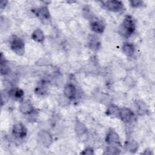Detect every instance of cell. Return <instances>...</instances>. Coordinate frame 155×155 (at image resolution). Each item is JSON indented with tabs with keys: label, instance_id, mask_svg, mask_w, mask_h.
Listing matches in <instances>:
<instances>
[{
	"label": "cell",
	"instance_id": "1",
	"mask_svg": "<svg viewBox=\"0 0 155 155\" xmlns=\"http://www.w3.org/2000/svg\"><path fill=\"white\" fill-rule=\"evenodd\" d=\"M136 25L132 17L127 15L125 17L119 29L121 35L125 37L130 36L135 30Z\"/></svg>",
	"mask_w": 155,
	"mask_h": 155
},
{
	"label": "cell",
	"instance_id": "2",
	"mask_svg": "<svg viewBox=\"0 0 155 155\" xmlns=\"http://www.w3.org/2000/svg\"><path fill=\"white\" fill-rule=\"evenodd\" d=\"M102 4L105 8L112 12H120L124 8L122 2L119 1H105Z\"/></svg>",
	"mask_w": 155,
	"mask_h": 155
},
{
	"label": "cell",
	"instance_id": "3",
	"mask_svg": "<svg viewBox=\"0 0 155 155\" xmlns=\"http://www.w3.org/2000/svg\"><path fill=\"white\" fill-rule=\"evenodd\" d=\"M10 47L12 50L16 54L21 55L24 53V43L22 40L18 37H15L11 43Z\"/></svg>",
	"mask_w": 155,
	"mask_h": 155
},
{
	"label": "cell",
	"instance_id": "4",
	"mask_svg": "<svg viewBox=\"0 0 155 155\" xmlns=\"http://www.w3.org/2000/svg\"><path fill=\"white\" fill-rule=\"evenodd\" d=\"M38 138L39 142L42 145L46 147H49L53 142V138L51 135L45 130L40 131L38 133Z\"/></svg>",
	"mask_w": 155,
	"mask_h": 155
},
{
	"label": "cell",
	"instance_id": "5",
	"mask_svg": "<svg viewBox=\"0 0 155 155\" xmlns=\"http://www.w3.org/2000/svg\"><path fill=\"white\" fill-rule=\"evenodd\" d=\"M12 132L15 137L22 138L27 135V130L25 125H24L22 123H17L14 125Z\"/></svg>",
	"mask_w": 155,
	"mask_h": 155
},
{
	"label": "cell",
	"instance_id": "6",
	"mask_svg": "<svg viewBox=\"0 0 155 155\" xmlns=\"http://www.w3.org/2000/svg\"><path fill=\"white\" fill-rule=\"evenodd\" d=\"M105 140L110 145H120L119 135L115 131L113 130H111L108 131Z\"/></svg>",
	"mask_w": 155,
	"mask_h": 155
},
{
	"label": "cell",
	"instance_id": "7",
	"mask_svg": "<svg viewBox=\"0 0 155 155\" xmlns=\"http://www.w3.org/2000/svg\"><path fill=\"white\" fill-rule=\"evenodd\" d=\"M33 13L41 20H47L50 19V13L47 7H42L41 8H35L33 10Z\"/></svg>",
	"mask_w": 155,
	"mask_h": 155
},
{
	"label": "cell",
	"instance_id": "8",
	"mask_svg": "<svg viewBox=\"0 0 155 155\" xmlns=\"http://www.w3.org/2000/svg\"><path fill=\"white\" fill-rule=\"evenodd\" d=\"M119 117H120L122 121L125 122H129L133 118L134 113L129 108H123L120 110Z\"/></svg>",
	"mask_w": 155,
	"mask_h": 155
},
{
	"label": "cell",
	"instance_id": "9",
	"mask_svg": "<svg viewBox=\"0 0 155 155\" xmlns=\"http://www.w3.org/2000/svg\"><path fill=\"white\" fill-rule=\"evenodd\" d=\"M19 110L24 114H28L34 111V108L29 101H24L21 102L19 105Z\"/></svg>",
	"mask_w": 155,
	"mask_h": 155
},
{
	"label": "cell",
	"instance_id": "10",
	"mask_svg": "<svg viewBox=\"0 0 155 155\" xmlns=\"http://www.w3.org/2000/svg\"><path fill=\"white\" fill-rule=\"evenodd\" d=\"M76 93V90L75 87L71 84H67L64 88V94L65 96L70 99H72L75 97Z\"/></svg>",
	"mask_w": 155,
	"mask_h": 155
},
{
	"label": "cell",
	"instance_id": "11",
	"mask_svg": "<svg viewBox=\"0 0 155 155\" xmlns=\"http://www.w3.org/2000/svg\"><path fill=\"white\" fill-rule=\"evenodd\" d=\"M91 29L96 33H102L105 29L104 24L99 21H94L91 23Z\"/></svg>",
	"mask_w": 155,
	"mask_h": 155
},
{
	"label": "cell",
	"instance_id": "12",
	"mask_svg": "<svg viewBox=\"0 0 155 155\" xmlns=\"http://www.w3.org/2000/svg\"><path fill=\"white\" fill-rule=\"evenodd\" d=\"M122 50L127 56H131L134 53L135 48L133 44L130 43H125L122 47Z\"/></svg>",
	"mask_w": 155,
	"mask_h": 155
},
{
	"label": "cell",
	"instance_id": "13",
	"mask_svg": "<svg viewBox=\"0 0 155 155\" xmlns=\"http://www.w3.org/2000/svg\"><path fill=\"white\" fill-rule=\"evenodd\" d=\"M31 36H32V38L33 40H35V41L38 42H41L44 40V33L39 28L35 30L33 32Z\"/></svg>",
	"mask_w": 155,
	"mask_h": 155
},
{
	"label": "cell",
	"instance_id": "14",
	"mask_svg": "<svg viewBox=\"0 0 155 155\" xmlns=\"http://www.w3.org/2000/svg\"><path fill=\"white\" fill-rule=\"evenodd\" d=\"M89 47L91 48V49L93 50H97L99 48L100 46V42L98 39V38L96 36H91V37L89 38Z\"/></svg>",
	"mask_w": 155,
	"mask_h": 155
},
{
	"label": "cell",
	"instance_id": "15",
	"mask_svg": "<svg viewBox=\"0 0 155 155\" xmlns=\"http://www.w3.org/2000/svg\"><path fill=\"white\" fill-rule=\"evenodd\" d=\"M138 148V145L136 142L133 140H128L125 144V148L127 151L130 152H135L137 151Z\"/></svg>",
	"mask_w": 155,
	"mask_h": 155
},
{
	"label": "cell",
	"instance_id": "16",
	"mask_svg": "<svg viewBox=\"0 0 155 155\" xmlns=\"http://www.w3.org/2000/svg\"><path fill=\"white\" fill-rule=\"evenodd\" d=\"M75 131L77 134L82 135L87 131V128L82 122H77L75 125Z\"/></svg>",
	"mask_w": 155,
	"mask_h": 155
},
{
	"label": "cell",
	"instance_id": "17",
	"mask_svg": "<svg viewBox=\"0 0 155 155\" xmlns=\"http://www.w3.org/2000/svg\"><path fill=\"white\" fill-rule=\"evenodd\" d=\"M120 108L114 105H111L107 110V114L108 115H114L119 117Z\"/></svg>",
	"mask_w": 155,
	"mask_h": 155
},
{
	"label": "cell",
	"instance_id": "18",
	"mask_svg": "<svg viewBox=\"0 0 155 155\" xmlns=\"http://www.w3.org/2000/svg\"><path fill=\"white\" fill-rule=\"evenodd\" d=\"M10 93L13 97H14L16 99H18V100L22 99L24 94V91L22 90L19 88L12 90Z\"/></svg>",
	"mask_w": 155,
	"mask_h": 155
},
{
	"label": "cell",
	"instance_id": "19",
	"mask_svg": "<svg viewBox=\"0 0 155 155\" xmlns=\"http://www.w3.org/2000/svg\"><path fill=\"white\" fill-rule=\"evenodd\" d=\"M120 153V151L114 145H110L109 147H108L105 151L104 154H119Z\"/></svg>",
	"mask_w": 155,
	"mask_h": 155
},
{
	"label": "cell",
	"instance_id": "20",
	"mask_svg": "<svg viewBox=\"0 0 155 155\" xmlns=\"http://www.w3.org/2000/svg\"><path fill=\"white\" fill-rule=\"evenodd\" d=\"M130 4L133 7H140L143 5V2L142 1H139V0H134V1H131Z\"/></svg>",
	"mask_w": 155,
	"mask_h": 155
},
{
	"label": "cell",
	"instance_id": "21",
	"mask_svg": "<svg viewBox=\"0 0 155 155\" xmlns=\"http://www.w3.org/2000/svg\"><path fill=\"white\" fill-rule=\"evenodd\" d=\"M8 71V67L5 65V62L1 63V74H6Z\"/></svg>",
	"mask_w": 155,
	"mask_h": 155
},
{
	"label": "cell",
	"instance_id": "22",
	"mask_svg": "<svg viewBox=\"0 0 155 155\" xmlns=\"http://www.w3.org/2000/svg\"><path fill=\"white\" fill-rule=\"evenodd\" d=\"M81 154H93V151L92 149L87 148V149L85 150L84 151H82L81 153Z\"/></svg>",
	"mask_w": 155,
	"mask_h": 155
},
{
	"label": "cell",
	"instance_id": "23",
	"mask_svg": "<svg viewBox=\"0 0 155 155\" xmlns=\"http://www.w3.org/2000/svg\"><path fill=\"white\" fill-rule=\"evenodd\" d=\"M7 3V1H4L1 2V9L4 8L5 7Z\"/></svg>",
	"mask_w": 155,
	"mask_h": 155
}]
</instances>
